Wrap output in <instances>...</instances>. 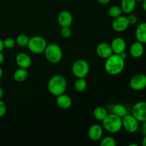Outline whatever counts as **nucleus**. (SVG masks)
Returning a JSON list of instances; mask_svg holds the SVG:
<instances>
[{"label":"nucleus","mask_w":146,"mask_h":146,"mask_svg":"<svg viewBox=\"0 0 146 146\" xmlns=\"http://www.w3.org/2000/svg\"><path fill=\"white\" fill-rule=\"evenodd\" d=\"M125 65V59L121 55L113 54L106 58L104 68L107 74L111 76H116L123 71Z\"/></svg>","instance_id":"f257e3e1"},{"label":"nucleus","mask_w":146,"mask_h":146,"mask_svg":"<svg viewBox=\"0 0 146 146\" xmlns=\"http://www.w3.org/2000/svg\"><path fill=\"white\" fill-rule=\"evenodd\" d=\"M47 88L48 92L54 96L64 94L67 88L66 79L61 75L54 76L48 81Z\"/></svg>","instance_id":"f03ea898"},{"label":"nucleus","mask_w":146,"mask_h":146,"mask_svg":"<svg viewBox=\"0 0 146 146\" xmlns=\"http://www.w3.org/2000/svg\"><path fill=\"white\" fill-rule=\"evenodd\" d=\"M102 127L104 129L111 133H115L123 128L122 118L115 114H108L102 121Z\"/></svg>","instance_id":"7ed1b4c3"},{"label":"nucleus","mask_w":146,"mask_h":146,"mask_svg":"<svg viewBox=\"0 0 146 146\" xmlns=\"http://www.w3.org/2000/svg\"><path fill=\"white\" fill-rule=\"evenodd\" d=\"M44 54L47 61L51 64H58L63 58L62 49L58 44L54 43L47 44Z\"/></svg>","instance_id":"20e7f679"},{"label":"nucleus","mask_w":146,"mask_h":146,"mask_svg":"<svg viewBox=\"0 0 146 146\" xmlns=\"http://www.w3.org/2000/svg\"><path fill=\"white\" fill-rule=\"evenodd\" d=\"M47 42L45 38L41 36H34L29 38L27 47L31 53L34 54H40L44 52Z\"/></svg>","instance_id":"39448f33"},{"label":"nucleus","mask_w":146,"mask_h":146,"mask_svg":"<svg viewBox=\"0 0 146 146\" xmlns=\"http://www.w3.org/2000/svg\"><path fill=\"white\" fill-rule=\"evenodd\" d=\"M89 70V64L84 59L76 60L72 65V73L76 78H85Z\"/></svg>","instance_id":"423d86ee"},{"label":"nucleus","mask_w":146,"mask_h":146,"mask_svg":"<svg viewBox=\"0 0 146 146\" xmlns=\"http://www.w3.org/2000/svg\"><path fill=\"white\" fill-rule=\"evenodd\" d=\"M140 122L132 115L127 114L126 115L122 118L123 128L130 133H135L139 130Z\"/></svg>","instance_id":"0eeeda50"},{"label":"nucleus","mask_w":146,"mask_h":146,"mask_svg":"<svg viewBox=\"0 0 146 146\" xmlns=\"http://www.w3.org/2000/svg\"><path fill=\"white\" fill-rule=\"evenodd\" d=\"M130 86L133 91H141L146 88V75L138 74L134 75L130 80Z\"/></svg>","instance_id":"6e6552de"},{"label":"nucleus","mask_w":146,"mask_h":146,"mask_svg":"<svg viewBox=\"0 0 146 146\" xmlns=\"http://www.w3.org/2000/svg\"><path fill=\"white\" fill-rule=\"evenodd\" d=\"M131 114L140 123L146 121V101H141L134 104Z\"/></svg>","instance_id":"1a4fd4ad"},{"label":"nucleus","mask_w":146,"mask_h":146,"mask_svg":"<svg viewBox=\"0 0 146 146\" xmlns=\"http://www.w3.org/2000/svg\"><path fill=\"white\" fill-rule=\"evenodd\" d=\"M130 24L128 18L125 16H120L113 19L112 22V28L117 32L125 31L129 27Z\"/></svg>","instance_id":"9d476101"},{"label":"nucleus","mask_w":146,"mask_h":146,"mask_svg":"<svg viewBox=\"0 0 146 146\" xmlns=\"http://www.w3.org/2000/svg\"><path fill=\"white\" fill-rule=\"evenodd\" d=\"M15 61L16 64L19 68H26V69L29 68L32 64V60H31V56L25 52L19 53L16 56Z\"/></svg>","instance_id":"9b49d317"},{"label":"nucleus","mask_w":146,"mask_h":146,"mask_svg":"<svg viewBox=\"0 0 146 146\" xmlns=\"http://www.w3.org/2000/svg\"><path fill=\"white\" fill-rule=\"evenodd\" d=\"M113 53L115 54H121L125 52L126 49V42L121 37H115L112 40L111 44Z\"/></svg>","instance_id":"f8f14e48"},{"label":"nucleus","mask_w":146,"mask_h":146,"mask_svg":"<svg viewBox=\"0 0 146 146\" xmlns=\"http://www.w3.org/2000/svg\"><path fill=\"white\" fill-rule=\"evenodd\" d=\"M104 133V128L98 124H94L88 131V136L92 141H98L101 139Z\"/></svg>","instance_id":"ddd939ff"},{"label":"nucleus","mask_w":146,"mask_h":146,"mask_svg":"<svg viewBox=\"0 0 146 146\" xmlns=\"http://www.w3.org/2000/svg\"><path fill=\"white\" fill-rule=\"evenodd\" d=\"M96 51L98 56L105 59L113 54L111 44L106 42H102L98 44Z\"/></svg>","instance_id":"4468645a"},{"label":"nucleus","mask_w":146,"mask_h":146,"mask_svg":"<svg viewBox=\"0 0 146 146\" xmlns=\"http://www.w3.org/2000/svg\"><path fill=\"white\" fill-rule=\"evenodd\" d=\"M130 54L134 58H139L143 56L145 52L144 44L140 41H134L130 46Z\"/></svg>","instance_id":"2eb2a0df"},{"label":"nucleus","mask_w":146,"mask_h":146,"mask_svg":"<svg viewBox=\"0 0 146 146\" xmlns=\"http://www.w3.org/2000/svg\"><path fill=\"white\" fill-rule=\"evenodd\" d=\"M73 16L69 11H61L59 12L57 17V21H58V24L61 27H70L73 23Z\"/></svg>","instance_id":"dca6fc26"},{"label":"nucleus","mask_w":146,"mask_h":146,"mask_svg":"<svg viewBox=\"0 0 146 146\" xmlns=\"http://www.w3.org/2000/svg\"><path fill=\"white\" fill-rule=\"evenodd\" d=\"M57 106L62 109H68L72 106V99L68 95L62 94L56 96Z\"/></svg>","instance_id":"f3484780"},{"label":"nucleus","mask_w":146,"mask_h":146,"mask_svg":"<svg viewBox=\"0 0 146 146\" xmlns=\"http://www.w3.org/2000/svg\"><path fill=\"white\" fill-rule=\"evenodd\" d=\"M136 41L146 44V21L141 22L137 26L135 31Z\"/></svg>","instance_id":"a211bd4d"},{"label":"nucleus","mask_w":146,"mask_h":146,"mask_svg":"<svg viewBox=\"0 0 146 146\" xmlns=\"http://www.w3.org/2000/svg\"><path fill=\"white\" fill-rule=\"evenodd\" d=\"M137 1L135 0H121V8L123 13L126 14H131L136 8Z\"/></svg>","instance_id":"6ab92c4d"},{"label":"nucleus","mask_w":146,"mask_h":146,"mask_svg":"<svg viewBox=\"0 0 146 146\" xmlns=\"http://www.w3.org/2000/svg\"><path fill=\"white\" fill-rule=\"evenodd\" d=\"M28 71L26 68H19L18 69L14 71V74H13V78H14V81L17 82H23V81H26L28 78Z\"/></svg>","instance_id":"aec40b11"},{"label":"nucleus","mask_w":146,"mask_h":146,"mask_svg":"<svg viewBox=\"0 0 146 146\" xmlns=\"http://www.w3.org/2000/svg\"><path fill=\"white\" fill-rule=\"evenodd\" d=\"M112 113L122 118L128 114V109L123 104H115L112 108Z\"/></svg>","instance_id":"412c9836"},{"label":"nucleus","mask_w":146,"mask_h":146,"mask_svg":"<svg viewBox=\"0 0 146 146\" xmlns=\"http://www.w3.org/2000/svg\"><path fill=\"white\" fill-rule=\"evenodd\" d=\"M108 111L105 108L101 106H98L94 110L93 115L95 119L98 121H102L108 115Z\"/></svg>","instance_id":"4be33fe9"},{"label":"nucleus","mask_w":146,"mask_h":146,"mask_svg":"<svg viewBox=\"0 0 146 146\" xmlns=\"http://www.w3.org/2000/svg\"><path fill=\"white\" fill-rule=\"evenodd\" d=\"M87 88V81L85 78H77L74 83V88L78 92H83Z\"/></svg>","instance_id":"5701e85b"},{"label":"nucleus","mask_w":146,"mask_h":146,"mask_svg":"<svg viewBox=\"0 0 146 146\" xmlns=\"http://www.w3.org/2000/svg\"><path fill=\"white\" fill-rule=\"evenodd\" d=\"M29 37L25 34H20L16 38V44L20 47H27L29 41Z\"/></svg>","instance_id":"b1692460"},{"label":"nucleus","mask_w":146,"mask_h":146,"mask_svg":"<svg viewBox=\"0 0 146 146\" xmlns=\"http://www.w3.org/2000/svg\"><path fill=\"white\" fill-rule=\"evenodd\" d=\"M108 15L111 17V18H116V17H120V16L122 15L123 11L122 9H121V7H118V6L114 5L112 6V7H110L108 9Z\"/></svg>","instance_id":"393cba45"},{"label":"nucleus","mask_w":146,"mask_h":146,"mask_svg":"<svg viewBox=\"0 0 146 146\" xmlns=\"http://www.w3.org/2000/svg\"><path fill=\"white\" fill-rule=\"evenodd\" d=\"M100 145L101 146H115L116 145V141L113 137L106 136L101 140Z\"/></svg>","instance_id":"a878e982"},{"label":"nucleus","mask_w":146,"mask_h":146,"mask_svg":"<svg viewBox=\"0 0 146 146\" xmlns=\"http://www.w3.org/2000/svg\"><path fill=\"white\" fill-rule=\"evenodd\" d=\"M3 44H4V47L7 49H11L14 48L16 45V40L14 39L13 38H5L3 41Z\"/></svg>","instance_id":"bb28decb"},{"label":"nucleus","mask_w":146,"mask_h":146,"mask_svg":"<svg viewBox=\"0 0 146 146\" xmlns=\"http://www.w3.org/2000/svg\"><path fill=\"white\" fill-rule=\"evenodd\" d=\"M61 35L64 38H70L71 36L72 35V30L70 28V27H61Z\"/></svg>","instance_id":"cd10ccee"},{"label":"nucleus","mask_w":146,"mask_h":146,"mask_svg":"<svg viewBox=\"0 0 146 146\" xmlns=\"http://www.w3.org/2000/svg\"><path fill=\"white\" fill-rule=\"evenodd\" d=\"M127 18H128V21H129L130 25H133V24H135L138 22V17L135 14H132V13L129 14Z\"/></svg>","instance_id":"c85d7f7f"},{"label":"nucleus","mask_w":146,"mask_h":146,"mask_svg":"<svg viewBox=\"0 0 146 146\" xmlns=\"http://www.w3.org/2000/svg\"><path fill=\"white\" fill-rule=\"evenodd\" d=\"M7 113V106L3 101L0 99V117L4 116Z\"/></svg>","instance_id":"c756f323"},{"label":"nucleus","mask_w":146,"mask_h":146,"mask_svg":"<svg viewBox=\"0 0 146 146\" xmlns=\"http://www.w3.org/2000/svg\"><path fill=\"white\" fill-rule=\"evenodd\" d=\"M140 130L141 133L143 135H146V121L141 122V125H140Z\"/></svg>","instance_id":"7c9ffc66"},{"label":"nucleus","mask_w":146,"mask_h":146,"mask_svg":"<svg viewBox=\"0 0 146 146\" xmlns=\"http://www.w3.org/2000/svg\"><path fill=\"white\" fill-rule=\"evenodd\" d=\"M98 1L101 4H103V5H106V4H108V3L111 1V0H98Z\"/></svg>","instance_id":"2f4dec72"},{"label":"nucleus","mask_w":146,"mask_h":146,"mask_svg":"<svg viewBox=\"0 0 146 146\" xmlns=\"http://www.w3.org/2000/svg\"><path fill=\"white\" fill-rule=\"evenodd\" d=\"M4 59H5V58H4V55L2 54V53L0 52V65L4 63Z\"/></svg>","instance_id":"473e14b6"},{"label":"nucleus","mask_w":146,"mask_h":146,"mask_svg":"<svg viewBox=\"0 0 146 146\" xmlns=\"http://www.w3.org/2000/svg\"><path fill=\"white\" fill-rule=\"evenodd\" d=\"M142 8L146 12V0H143L142 1Z\"/></svg>","instance_id":"72a5a7b5"},{"label":"nucleus","mask_w":146,"mask_h":146,"mask_svg":"<svg viewBox=\"0 0 146 146\" xmlns=\"http://www.w3.org/2000/svg\"><path fill=\"white\" fill-rule=\"evenodd\" d=\"M4 48V44H3V41L0 38V52H1V51H3Z\"/></svg>","instance_id":"f704fd0d"},{"label":"nucleus","mask_w":146,"mask_h":146,"mask_svg":"<svg viewBox=\"0 0 146 146\" xmlns=\"http://www.w3.org/2000/svg\"><path fill=\"white\" fill-rule=\"evenodd\" d=\"M142 145L143 146H146V135H143V138L142 139Z\"/></svg>","instance_id":"c9c22d12"},{"label":"nucleus","mask_w":146,"mask_h":146,"mask_svg":"<svg viewBox=\"0 0 146 146\" xmlns=\"http://www.w3.org/2000/svg\"><path fill=\"white\" fill-rule=\"evenodd\" d=\"M2 96H3V90H2V88L0 86V99H1Z\"/></svg>","instance_id":"e433bc0d"},{"label":"nucleus","mask_w":146,"mask_h":146,"mask_svg":"<svg viewBox=\"0 0 146 146\" xmlns=\"http://www.w3.org/2000/svg\"><path fill=\"white\" fill-rule=\"evenodd\" d=\"M2 76H3V70L2 68H1V67L0 66V80H1V78H2Z\"/></svg>","instance_id":"4c0bfd02"},{"label":"nucleus","mask_w":146,"mask_h":146,"mask_svg":"<svg viewBox=\"0 0 146 146\" xmlns=\"http://www.w3.org/2000/svg\"><path fill=\"white\" fill-rule=\"evenodd\" d=\"M128 146H138V144H135V143H131L128 145Z\"/></svg>","instance_id":"58836bf2"},{"label":"nucleus","mask_w":146,"mask_h":146,"mask_svg":"<svg viewBox=\"0 0 146 146\" xmlns=\"http://www.w3.org/2000/svg\"><path fill=\"white\" fill-rule=\"evenodd\" d=\"M135 1H136L137 2H142L143 0H135Z\"/></svg>","instance_id":"ea45409f"},{"label":"nucleus","mask_w":146,"mask_h":146,"mask_svg":"<svg viewBox=\"0 0 146 146\" xmlns=\"http://www.w3.org/2000/svg\"><path fill=\"white\" fill-rule=\"evenodd\" d=\"M145 75H146V74H145Z\"/></svg>","instance_id":"a19ab883"}]
</instances>
